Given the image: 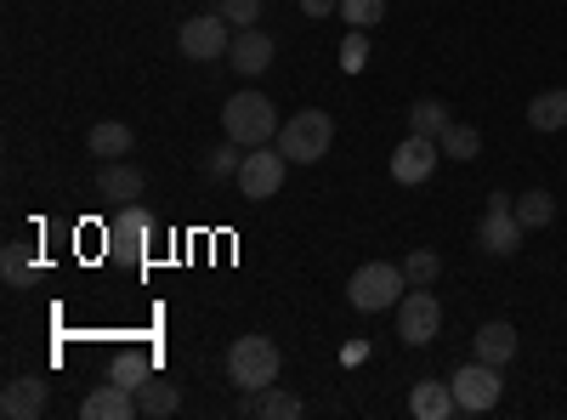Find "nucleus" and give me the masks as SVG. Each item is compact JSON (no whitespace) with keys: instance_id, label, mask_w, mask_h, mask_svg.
I'll return each mask as SVG.
<instances>
[{"instance_id":"f257e3e1","label":"nucleus","mask_w":567,"mask_h":420,"mask_svg":"<svg viewBox=\"0 0 567 420\" xmlns=\"http://www.w3.org/2000/svg\"><path fill=\"white\" fill-rule=\"evenodd\" d=\"M278 109L261 98V91H233V98L221 103V131L233 136V143H245V148H267L278 143Z\"/></svg>"},{"instance_id":"f03ea898","label":"nucleus","mask_w":567,"mask_h":420,"mask_svg":"<svg viewBox=\"0 0 567 420\" xmlns=\"http://www.w3.org/2000/svg\"><path fill=\"white\" fill-rule=\"evenodd\" d=\"M278 369H284V352L272 336H239L227 347V381L239 387V392H261L278 381Z\"/></svg>"},{"instance_id":"7ed1b4c3","label":"nucleus","mask_w":567,"mask_h":420,"mask_svg":"<svg viewBox=\"0 0 567 420\" xmlns=\"http://www.w3.org/2000/svg\"><path fill=\"white\" fill-rule=\"evenodd\" d=\"M329 143H336V120H329L323 109H301L278 125V154L290 160V165H318L329 154Z\"/></svg>"},{"instance_id":"20e7f679","label":"nucleus","mask_w":567,"mask_h":420,"mask_svg":"<svg viewBox=\"0 0 567 420\" xmlns=\"http://www.w3.org/2000/svg\"><path fill=\"white\" fill-rule=\"evenodd\" d=\"M403 290H409V278H403L398 262H363L352 273V285H347V301L358 313H386V307L403 301Z\"/></svg>"},{"instance_id":"39448f33","label":"nucleus","mask_w":567,"mask_h":420,"mask_svg":"<svg viewBox=\"0 0 567 420\" xmlns=\"http://www.w3.org/2000/svg\"><path fill=\"white\" fill-rule=\"evenodd\" d=\"M398 336L409 347H425L443 336V301L432 296V285H409L403 301H398Z\"/></svg>"},{"instance_id":"423d86ee","label":"nucleus","mask_w":567,"mask_h":420,"mask_svg":"<svg viewBox=\"0 0 567 420\" xmlns=\"http://www.w3.org/2000/svg\"><path fill=\"white\" fill-rule=\"evenodd\" d=\"M449 387H454V398H460V414H488V409L499 403V392H505L499 363H483V358L460 363L454 376H449Z\"/></svg>"},{"instance_id":"0eeeda50","label":"nucleus","mask_w":567,"mask_h":420,"mask_svg":"<svg viewBox=\"0 0 567 420\" xmlns=\"http://www.w3.org/2000/svg\"><path fill=\"white\" fill-rule=\"evenodd\" d=\"M176 45H182L187 63H216V58H227V45H233V23L221 12H199V18H187L176 29Z\"/></svg>"},{"instance_id":"6e6552de","label":"nucleus","mask_w":567,"mask_h":420,"mask_svg":"<svg viewBox=\"0 0 567 420\" xmlns=\"http://www.w3.org/2000/svg\"><path fill=\"white\" fill-rule=\"evenodd\" d=\"M154 245V211L148 205H114V216H109V250L114 256H125V262H142V250Z\"/></svg>"},{"instance_id":"1a4fd4ad","label":"nucleus","mask_w":567,"mask_h":420,"mask_svg":"<svg viewBox=\"0 0 567 420\" xmlns=\"http://www.w3.org/2000/svg\"><path fill=\"white\" fill-rule=\"evenodd\" d=\"M523 239H528V227L516 222L511 194H488V211H483V227H477V245H483L488 256H516V250H523Z\"/></svg>"},{"instance_id":"9d476101","label":"nucleus","mask_w":567,"mask_h":420,"mask_svg":"<svg viewBox=\"0 0 567 420\" xmlns=\"http://www.w3.org/2000/svg\"><path fill=\"white\" fill-rule=\"evenodd\" d=\"M284 171H290V160L267 143V148H250V154H245V165H239V176H233V182H239L245 199L261 205V199H272V194L284 188Z\"/></svg>"},{"instance_id":"9b49d317","label":"nucleus","mask_w":567,"mask_h":420,"mask_svg":"<svg viewBox=\"0 0 567 420\" xmlns=\"http://www.w3.org/2000/svg\"><path fill=\"white\" fill-rule=\"evenodd\" d=\"M437 160H443V143H437V136L409 131L403 143H398V154H392V176L403 182V188H414V182H425V176L437 171Z\"/></svg>"},{"instance_id":"f8f14e48","label":"nucleus","mask_w":567,"mask_h":420,"mask_svg":"<svg viewBox=\"0 0 567 420\" xmlns=\"http://www.w3.org/2000/svg\"><path fill=\"white\" fill-rule=\"evenodd\" d=\"M227 63L239 69L245 80H261L272 69V34L256 23V29H233V45H227Z\"/></svg>"},{"instance_id":"ddd939ff","label":"nucleus","mask_w":567,"mask_h":420,"mask_svg":"<svg viewBox=\"0 0 567 420\" xmlns=\"http://www.w3.org/2000/svg\"><path fill=\"white\" fill-rule=\"evenodd\" d=\"M142 188H148V176H142L131 160H103V171H97V194H103L109 205H136Z\"/></svg>"},{"instance_id":"4468645a","label":"nucleus","mask_w":567,"mask_h":420,"mask_svg":"<svg viewBox=\"0 0 567 420\" xmlns=\"http://www.w3.org/2000/svg\"><path fill=\"white\" fill-rule=\"evenodd\" d=\"M239 414H250V420H301V414H307V403L272 381V387H261V392H245Z\"/></svg>"},{"instance_id":"2eb2a0df","label":"nucleus","mask_w":567,"mask_h":420,"mask_svg":"<svg viewBox=\"0 0 567 420\" xmlns=\"http://www.w3.org/2000/svg\"><path fill=\"white\" fill-rule=\"evenodd\" d=\"M131 414H142V409H136V392H125V387H114V381H103L97 392L80 398V420H131Z\"/></svg>"},{"instance_id":"dca6fc26","label":"nucleus","mask_w":567,"mask_h":420,"mask_svg":"<svg viewBox=\"0 0 567 420\" xmlns=\"http://www.w3.org/2000/svg\"><path fill=\"white\" fill-rule=\"evenodd\" d=\"M0 414H7V420H34V414H45V381H40V376L7 381V392H0Z\"/></svg>"},{"instance_id":"f3484780","label":"nucleus","mask_w":567,"mask_h":420,"mask_svg":"<svg viewBox=\"0 0 567 420\" xmlns=\"http://www.w3.org/2000/svg\"><path fill=\"white\" fill-rule=\"evenodd\" d=\"M409 414H414V420H449V414H460V398H454L449 381H414Z\"/></svg>"},{"instance_id":"a211bd4d","label":"nucleus","mask_w":567,"mask_h":420,"mask_svg":"<svg viewBox=\"0 0 567 420\" xmlns=\"http://www.w3.org/2000/svg\"><path fill=\"white\" fill-rule=\"evenodd\" d=\"M131 148H136V131L125 120H103L85 131V154H97V160H125Z\"/></svg>"},{"instance_id":"6ab92c4d","label":"nucleus","mask_w":567,"mask_h":420,"mask_svg":"<svg viewBox=\"0 0 567 420\" xmlns=\"http://www.w3.org/2000/svg\"><path fill=\"white\" fill-rule=\"evenodd\" d=\"M136 409H142V420H171L176 409H182V392H176V381H159V376H148L136 387Z\"/></svg>"},{"instance_id":"aec40b11","label":"nucleus","mask_w":567,"mask_h":420,"mask_svg":"<svg viewBox=\"0 0 567 420\" xmlns=\"http://www.w3.org/2000/svg\"><path fill=\"white\" fill-rule=\"evenodd\" d=\"M477 358L505 369V363L516 358V324H505V318H488L483 330H477Z\"/></svg>"},{"instance_id":"412c9836","label":"nucleus","mask_w":567,"mask_h":420,"mask_svg":"<svg viewBox=\"0 0 567 420\" xmlns=\"http://www.w3.org/2000/svg\"><path fill=\"white\" fill-rule=\"evenodd\" d=\"M528 125H534L539 136H550V131H567V85H556V91H539V98L528 103Z\"/></svg>"},{"instance_id":"4be33fe9","label":"nucleus","mask_w":567,"mask_h":420,"mask_svg":"<svg viewBox=\"0 0 567 420\" xmlns=\"http://www.w3.org/2000/svg\"><path fill=\"white\" fill-rule=\"evenodd\" d=\"M511 211H516V222H523L528 233H539V227H550V222H556V199H550L545 188H528V194H511Z\"/></svg>"},{"instance_id":"5701e85b","label":"nucleus","mask_w":567,"mask_h":420,"mask_svg":"<svg viewBox=\"0 0 567 420\" xmlns=\"http://www.w3.org/2000/svg\"><path fill=\"white\" fill-rule=\"evenodd\" d=\"M454 125V114H449V103H437V98H420V103H409V131H420V136H437L443 143V131Z\"/></svg>"},{"instance_id":"b1692460","label":"nucleus","mask_w":567,"mask_h":420,"mask_svg":"<svg viewBox=\"0 0 567 420\" xmlns=\"http://www.w3.org/2000/svg\"><path fill=\"white\" fill-rule=\"evenodd\" d=\"M148 376H154V358H148V352H136V347H131V352H120V358L109 363V381H114V387H125V392H136Z\"/></svg>"},{"instance_id":"393cba45","label":"nucleus","mask_w":567,"mask_h":420,"mask_svg":"<svg viewBox=\"0 0 567 420\" xmlns=\"http://www.w3.org/2000/svg\"><path fill=\"white\" fill-rule=\"evenodd\" d=\"M477 154H483V131L454 120V125L443 131V160H460V165H465V160H477Z\"/></svg>"},{"instance_id":"a878e982","label":"nucleus","mask_w":567,"mask_h":420,"mask_svg":"<svg viewBox=\"0 0 567 420\" xmlns=\"http://www.w3.org/2000/svg\"><path fill=\"white\" fill-rule=\"evenodd\" d=\"M239 165H245V143H233V136H227L221 148H210V154L199 160V171H205L210 182H227V176H239Z\"/></svg>"},{"instance_id":"bb28decb","label":"nucleus","mask_w":567,"mask_h":420,"mask_svg":"<svg viewBox=\"0 0 567 420\" xmlns=\"http://www.w3.org/2000/svg\"><path fill=\"white\" fill-rule=\"evenodd\" d=\"M0 278H7L12 290H29V285H34V256H29V245H7V250H0Z\"/></svg>"},{"instance_id":"cd10ccee","label":"nucleus","mask_w":567,"mask_h":420,"mask_svg":"<svg viewBox=\"0 0 567 420\" xmlns=\"http://www.w3.org/2000/svg\"><path fill=\"white\" fill-rule=\"evenodd\" d=\"M403 278H409V285H437V278H443V256L437 250H409L403 256Z\"/></svg>"},{"instance_id":"c85d7f7f","label":"nucleus","mask_w":567,"mask_h":420,"mask_svg":"<svg viewBox=\"0 0 567 420\" xmlns=\"http://www.w3.org/2000/svg\"><path fill=\"white\" fill-rule=\"evenodd\" d=\"M341 18H347V29H374L386 18V0H341Z\"/></svg>"},{"instance_id":"c756f323","label":"nucleus","mask_w":567,"mask_h":420,"mask_svg":"<svg viewBox=\"0 0 567 420\" xmlns=\"http://www.w3.org/2000/svg\"><path fill=\"white\" fill-rule=\"evenodd\" d=\"M363 63H369V29H347V40H341V69L358 74Z\"/></svg>"},{"instance_id":"7c9ffc66","label":"nucleus","mask_w":567,"mask_h":420,"mask_svg":"<svg viewBox=\"0 0 567 420\" xmlns=\"http://www.w3.org/2000/svg\"><path fill=\"white\" fill-rule=\"evenodd\" d=\"M233 29H256V18H261V0H221L216 7Z\"/></svg>"},{"instance_id":"2f4dec72","label":"nucleus","mask_w":567,"mask_h":420,"mask_svg":"<svg viewBox=\"0 0 567 420\" xmlns=\"http://www.w3.org/2000/svg\"><path fill=\"white\" fill-rule=\"evenodd\" d=\"M301 12L307 18H329V12H341V0H301Z\"/></svg>"}]
</instances>
